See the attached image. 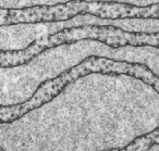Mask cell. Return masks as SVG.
Listing matches in <instances>:
<instances>
[{
  "label": "cell",
  "instance_id": "cell-1",
  "mask_svg": "<svg viewBox=\"0 0 159 151\" xmlns=\"http://www.w3.org/2000/svg\"><path fill=\"white\" fill-rule=\"evenodd\" d=\"M92 73H105V74H125L141 80L146 84L154 87L159 93V77L155 75L149 67L141 63H131L125 61H116L98 56H91L83 60L80 64L71 67L56 78L46 80L38 87L30 100L24 103L1 107L0 115L2 122H11L23 114L28 113L33 109L39 108L45 103L49 102L52 98L58 96L61 90L69 84L75 82L77 78Z\"/></svg>",
  "mask_w": 159,
  "mask_h": 151
},
{
  "label": "cell",
  "instance_id": "cell-2",
  "mask_svg": "<svg viewBox=\"0 0 159 151\" xmlns=\"http://www.w3.org/2000/svg\"><path fill=\"white\" fill-rule=\"evenodd\" d=\"M101 41L114 48L123 46H150L159 48V33L127 32L116 26L85 25L63 28L55 34H44L33 41V47L39 54L47 49L60 45L74 44L80 40Z\"/></svg>",
  "mask_w": 159,
  "mask_h": 151
},
{
  "label": "cell",
  "instance_id": "cell-3",
  "mask_svg": "<svg viewBox=\"0 0 159 151\" xmlns=\"http://www.w3.org/2000/svg\"><path fill=\"white\" fill-rule=\"evenodd\" d=\"M157 141H159V130H157L156 133L149 134L148 136L140 138L138 140L134 141L132 145L127 146L122 150L114 151H145L146 149H148L151 145L156 143Z\"/></svg>",
  "mask_w": 159,
  "mask_h": 151
}]
</instances>
